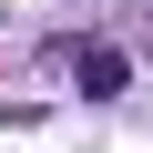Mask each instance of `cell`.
<instances>
[{
  "instance_id": "6da1fadb",
  "label": "cell",
  "mask_w": 153,
  "mask_h": 153,
  "mask_svg": "<svg viewBox=\"0 0 153 153\" xmlns=\"http://www.w3.org/2000/svg\"><path fill=\"white\" fill-rule=\"evenodd\" d=\"M71 71H82V92H123V51L102 41H71Z\"/></svg>"
}]
</instances>
